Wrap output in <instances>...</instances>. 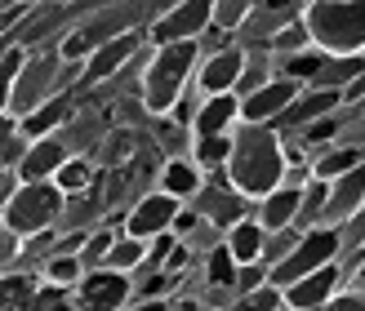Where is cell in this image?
<instances>
[{
  "label": "cell",
  "instance_id": "cell-1",
  "mask_svg": "<svg viewBox=\"0 0 365 311\" xmlns=\"http://www.w3.org/2000/svg\"><path fill=\"white\" fill-rule=\"evenodd\" d=\"M281 169H285V160H281V142L272 130H250L232 147V182H236V191H245V196L277 191Z\"/></svg>",
  "mask_w": 365,
  "mask_h": 311
},
{
  "label": "cell",
  "instance_id": "cell-2",
  "mask_svg": "<svg viewBox=\"0 0 365 311\" xmlns=\"http://www.w3.org/2000/svg\"><path fill=\"white\" fill-rule=\"evenodd\" d=\"M303 31L317 45L352 58V53H361V41H365V9L361 5H312Z\"/></svg>",
  "mask_w": 365,
  "mask_h": 311
},
{
  "label": "cell",
  "instance_id": "cell-3",
  "mask_svg": "<svg viewBox=\"0 0 365 311\" xmlns=\"http://www.w3.org/2000/svg\"><path fill=\"white\" fill-rule=\"evenodd\" d=\"M196 63V45L182 41V45H165L156 53V63L148 67L143 76V98H148L152 112H170L174 98H178V85L187 80V67Z\"/></svg>",
  "mask_w": 365,
  "mask_h": 311
},
{
  "label": "cell",
  "instance_id": "cell-4",
  "mask_svg": "<svg viewBox=\"0 0 365 311\" xmlns=\"http://www.w3.org/2000/svg\"><path fill=\"white\" fill-rule=\"evenodd\" d=\"M339 231H330V227H317V231H307V236H299V245L285 253V258L272 267V289H289L294 280H303L307 271H317V267H330V258L339 253Z\"/></svg>",
  "mask_w": 365,
  "mask_h": 311
},
{
  "label": "cell",
  "instance_id": "cell-5",
  "mask_svg": "<svg viewBox=\"0 0 365 311\" xmlns=\"http://www.w3.org/2000/svg\"><path fill=\"white\" fill-rule=\"evenodd\" d=\"M53 214H58V191L49 187V182H27V187H18L14 200H9V227L14 231H45L53 223Z\"/></svg>",
  "mask_w": 365,
  "mask_h": 311
},
{
  "label": "cell",
  "instance_id": "cell-6",
  "mask_svg": "<svg viewBox=\"0 0 365 311\" xmlns=\"http://www.w3.org/2000/svg\"><path fill=\"white\" fill-rule=\"evenodd\" d=\"M210 18H214L210 0H187V5H178V9H170L165 18H160V23L152 27V36L160 45H182V41H192L196 31H205Z\"/></svg>",
  "mask_w": 365,
  "mask_h": 311
},
{
  "label": "cell",
  "instance_id": "cell-7",
  "mask_svg": "<svg viewBox=\"0 0 365 311\" xmlns=\"http://www.w3.org/2000/svg\"><path fill=\"white\" fill-rule=\"evenodd\" d=\"M130 294V285H125L120 271H98V276H89L81 285V307L85 311H116Z\"/></svg>",
  "mask_w": 365,
  "mask_h": 311
},
{
  "label": "cell",
  "instance_id": "cell-8",
  "mask_svg": "<svg viewBox=\"0 0 365 311\" xmlns=\"http://www.w3.org/2000/svg\"><path fill=\"white\" fill-rule=\"evenodd\" d=\"M299 98V85L294 80H277V85H263L259 94H250L241 102V112L245 120H267V116H277V112H289V102Z\"/></svg>",
  "mask_w": 365,
  "mask_h": 311
},
{
  "label": "cell",
  "instance_id": "cell-9",
  "mask_svg": "<svg viewBox=\"0 0 365 311\" xmlns=\"http://www.w3.org/2000/svg\"><path fill=\"white\" fill-rule=\"evenodd\" d=\"M339 280V271L334 267H317V271H307L303 280H294L285 289V302L294 307V311H307V307H321L325 298H330V289Z\"/></svg>",
  "mask_w": 365,
  "mask_h": 311
},
{
  "label": "cell",
  "instance_id": "cell-10",
  "mask_svg": "<svg viewBox=\"0 0 365 311\" xmlns=\"http://www.w3.org/2000/svg\"><path fill=\"white\" fill-rule=\"evenodd\" d=\"M174 196H152V200H143V205L130 214V236L134 241H143V236H156V231H165L174 223Z\"/></svg>",
  "mask_w": 365,
  "mask_h": 311
},
{
  "label": "cell",
  "instance_id": "cell-11",
  "mask_svg": "<svg viewBox=\"0 0 365 311\" xmlns=\"http://www.w3.org/2000/svg\"><path fill=\"white\" fill-rule=\"evenodd\" d=\"M241 71H245V63H241V53L236 49H218L214 58L205 63V71H200V89H205V94H227V89L241 80Z\"/></svg>",
  "mask_w": 365,
  "mask_h": 311
},
{
  "label": "cell",
  "instance_id": "cell-12",
  "mask_svg": "<svg viewBox=\"0 0 365 311\" xmlns=\"http://www.w3.org/2000/svg\"><path fill=\"white\" fill-rule=\"evenodd\" d=\"M138 49V31H125V36H112V41H107L98 53H94V63H89L85 67V80L89 85H98V80H107V76H112V71L125 63V58H130V53Z\"/></svg>",
  "mask_w": 365,
  "mask_h": 311
},
{
  "label": "cell",
  "instance_id": "cell-13",
  "mask_svg": "<svg viewBox=\"0 0 365 311\" xmlns=\"http://www.w3.org/2000/svg\"><path fill=\"white\" fill-rule=\"evenodd\" d=\"M49 80H53V63H45V58H36L31 67H23V71H18V85H14V94H9L18 112H31V107L45 98Z\"/></svg>",
  "mask_w": 365,
  "mask_h": 311
},
{
  "label": "cell",
  "instance_id": "cell-14",
  "mask_svg": "<svg viewBox=\"0 0 365 311\" xmlns=\"http://www.w3.org/2000/svg\"><path fill=\"white\" fill-rule=\"evenodd\" d=\"M352 214H361V169H348L334 191H325V218H330V223L352 218Z\"/></svg>",
  "mask_w": 365,
  "mask_h": 311
},
{
  "label": "cell",
  "instance_id": "cell-15",
  "mask_svg": "<svg viewBox=\"0 0 365 311\" xmlns=\"http://www.w3.org/2000/svg\"><path fill=\"white\" fill-rule=\"evenodd\" d=\"M53 169H63V142L41 138L23 156V174H27V182H45V174H53Z\"/></svg>",
  "mask_w": 365,
  "mask_h": 311
},
{
  "label": "cell",
  "instance_id": "cell-16",
  "mask_svg": "<svg viewBox=\"0 0 365 311\" xmlns=\"http://www.w3.org/2000/svg\"><path fill=\"white\" fill-rule=\"evenodd\" d=\"M299 187H285V191H267L263 200V227L272 231H285L289 223H294V214H299Z\"/></svg>",
  "mask_w": 365,
  "mask_h": 311
},
{
  "label": "cell",
  "instance_id": "cell-17",
  "mask_svg": "<svg viewBox=\"0 0 365 311\" xmlns=\"http://www.w3.org/2000/svg\"><path fill=\"white\" fill-rule=\"evenodd\" d=\"M236 116V98L232 94H218V98H210L205 107H200V116H196V134L200 138H218L227 130V120Z\"/></svg>",
  "mask_w": 365,
  "mask_h": 311
},
{
  "label": "cell",
  "instance_id": "cell-18",
  "mask_svg": "<svg viewBox=\"0 0 365 311\" xmlns=\"http://www.w3.org/2000/svg\"><path fill=\"white\" fill-rule=\"evenodd\" d=\"M339 102H343L339 89H317V94H307L303 102H289V120H321V116H330Z\"/></svg>",
  "mask_w": 365,
  "mask_h": 311
},
{
  "label": "cell",
  "instance_id": "cell-19",
  "mask_svg": "<svg viewBox=\"0 0 365 311\" xmlns=\"http://www.w3.org/2000/svg\"><path fill=\"white\" fill-rule=\"evenodd\" d=\"M227 253H232V263H254V258L263 253V231L254 227V223H236V227H232Z\"/></svg>",
  "mask_w": 365,
  "mask_h": 311
},
{
  "label": "cell",
  "instance_id": "cell-20",
  "mask_svg": "<svg viewBox=\"0 0 365 311\" xmlns=\"http://www.w3.org/2000/svg\"><path fill=\"white\" fill-rule=\"evenodd\" d=\"M348 169H361V152H339V156H325L317 169H312V178L317 182H325V178H343Z\"/></svg>",
  "mask_w": 365,
  "mask_h": 311
},
{
  "label": "cell",
  "instance_id": "cell-21",
  "mask_svg": "<svg viewBox=\"0 0 365 311\" xmlns=\"http://www.w3.org/2000/svg\"><path fill=\"white\" fill-rule=\"evenodd\" d=\"M27 298H31V280H23V276L0 280V311H23Z\"/></svg>",
  "mask_w": 365,
  "mask_h": 311
},
{
  "label": "cell",
  "instance_id": "cell-22",
  "mask_svg": "<svg viewBox=\"0 0 365 311\" xmlns=\"http://www.w3.org/2000/svg\"><path fill=\"white\" fill-rule=\"evenodd\" d=\"M196 191V174L187 169V164H170V169H165V196H192Z\"/></svg>",
  "mask_w": 365,
  "mask_h": 311
},
{
  "label": "cell",
  "instance_id": "cell-23",
  "mask_svg": "<svg viewBox=\"0 0 365 311\" xmlns=\"http://www.w3.org/2000/svg\"><path fill=\"white\" fill-rule=\"evenodd\" d=\"M200 200H205V214H210V218H218V223H227V218H236V214H241V205H236V196H227V191H205Z\"/></svg>",
  "mask_w": 365,
  "mask_h": 311
},
{
  "label": "cell",
  "instance_id": "cell-24",
  "mask_svg": "<svg viewBox=\"0 0 365 311\" xmlns=\"http://www.w3.org/2000/svg\"><path fill=\"white\" fill-rule=\"evenodd\" d=\"M285 67V80H303V76H317V71L325 67V58L321 53H294L289 63H281Z\"/></svg>",
  "mask_w": 365,
  "mask_h": 311
},
{
  "label": "cell",
  "instance_id": "cell-25",
  "mask_svg": "<svg viewBox=\"0 0 365 311\" xmlns=\"http://www.w3.org/2000/svg\"><path fill=\"white\" fill-rule=\"evenodd\" d=\"M18 71H23V49H9L5 58H0V102H5L14 94V80H18Z\"/></svg>",
  "mask_w": 365,
  "mask_h": 311
},
{
  "label": "cell",
  "instance_id": "cell-26",
  "mask_svg": "<svg viewBox=\"0 0 365 311\" xmlns=\"http://www.w3.org/2000/svg\"><path fill=\"white\" fill-rule=\"evenodd\" d=\"M63 120V102H49V107H41V112H31L27 116V125H23V130L36 138V134H45V130H53V125H58Z\"/></svg>",
  "mask_w": 365,
  "mask_h": 311
},
{
  "label": "cell",
  "instance_id": "cell-27",
  "mask_svg": "<svg viewBox=\"0 0 365 311\" xmlns=\"http://www.w3.org/2000/svg\"><path fill=\"white\" fill-rule=\"evenodd\" d=\"M321 209H325V182H312V187L299 196V214L294 218H321Z\"/></svg>",
  "mask_w": 365,
  "mask_h": 311
},
{
  "label": "cell",
  "instance_id": "cell-28",
  "mask_svg": "<svg viewBox=\"0 0 365 311\" xmlns=\"http://www.w3.org/2000/svg\"><path fill=\"white\" fill-rule=\"evenodd\" d=\"M196 156H200V164H218L223 156H232V142L218 134V138H200L196 142Z\"/></svg>",
  "mask_w": 365,
  "mask_h": 311
},
{
  "label": "cell",
  "instance_id": "cell-29",
  "mask_svg": "<svg viewBox=\"0 0 365 311\" xmlns=\"http://www.w3.org/2000/svg\"><path fill=\"white\" fill-rule=\"evenodd\" d=\"M89 178H94V169H89L85 160H71V164H63V169H58V182H63L67 191H81Z\"/></svg>",
  "mask_w": 365,
  "mask_h": 311
},
{
  "label": "cell",
  "instance_id": "cell-30",
  "mask_svg": "<svg viewBox=\"0 0 365 311\" xmlns=\"http://www.w3.org/2000/svg\"><path fill=\"white\" fill-rule=\"evenodd\" d=\"M214 18L232 31V27H241L250 18V5H245V0H227V5H214Z\"/></svg>",
  "mask_w": 365,
  "mask_h": 311
},
{
  "label": "cell",
  "instance_id": "cell-31",
  "mask_svg": "<svg viewBox=\"0 0 365 311\" xmlns=\"http://www.w3.org/2000/svg\"><path fill=\"white\" fill-rule=\"evenodd\" d=\"M138 258H143V245H138V241H125V245H116V249H107V267H112V271L130 267V263H138Z\"/></svg>",
  "mask_w": 365,
  "mask_h": 311
},
{
  "label": "cell",
  "instance_id": "cell-32",
  "mask_svg": "<svg viewBox=\"0 0 365 311\" xmlns=\"http://www.w3.org/2000/svg\"><path fill=\"white\" fill-rule=\"evenodd\" d=\"M210 280L214 285H232L236 276H232V253L227 249H214L210 253Z\"/></svg>",
  "mask_w": 365,
  "mask_h": 311
},
{
  "label": "cell",
  "instance_id": "cell-33",
  "mask_svg": "<svg viewBox=\"0 0 365 311\" xmlns=\"http://www.w3.org/2000/svg\"><path fill=\"white\" fill-rule=\"evenodd\" d=\"M294 245H299V236L285 227V231H277V241H263V253H267V258H277V263H281V258H285V253L294 249Z\"/></svg>",
  "mask_w": 365,
  "mask_h": 311
},
{
  "label": "cell",
  "instance_id": "cell-34",
  "mask_svg": "<svg viewBox=\"0 0 365 311\" xmlns=\"http://www.w3.org/2000/svg\"><path fill=\"white\" fill-rule=\"evenodd\" d=\"M317 76L325 80H343V76H361V58H343V63H325Z\"/></svg>",
  "mask_w": 365,
  "mask_h": 311
},
{
  "label": "cell",
  "instance_id": "cell-35",
  "mask_svg": "<svg viewBox=\"0 0 365 311\" xmlns=\"http://www.w3.org/2000/svg\"><path fill=\"white\" fill-rule=\"evenodd\" d=\"M49 276L58 280V285H71V280L81 276V267H76V258H53L49 263Z\"/></svg>",
  "mask_w": 365,
  "mask_h": 311
},
{
  "label": "cell",
  "instance_id": "cell-36",
  "mask_svg": "<svg viewBox=\"0 0 365 311\" xmlns=\"http://www.w3.org/2000/svg\"><path fill=\"white\" fill-rule=\"evenodd\" d=\"M334 134H339V120H330V116H321V120L307 125V142H325V138H334Z\"/></svg>",
  "mask_w": 365,
  "mask_h": 311
},
{
  "label": "cell",
  "instance_id": "cell-37",
  "mask_svg": "<svg viewBox=\"0 0 365 311\" xmlns=\"http://www.w3.org/2000/svg\"><path fill=\"white\" fill-rule=\"evenodd\" d=\"M272 307H277V289L267 285V289H259V294H250L241 311H272Z\"/></svg>",
  "mask_w": 365,
  "mask_h": 311
},
{
  "label": "cell",
  "instance_id": "cell-38",
  "mask_svg": "<svg viewBox=\"0 0 365 311\" xmlns=\"http://www.w3.org/2000/svg\"><path fill=\"white\" fill-rule=\"evenodd\" d=\"M236 89H241L245 98H250V94H259V89H263V71H259V67H250V71H241V80H236Z\"/></svg>",
  "mask_w": 365,
  "mask_h": 311
},
{
  "label": "cell",
  "instance_id": "cell-39",
  "mask_svg": "<svg viewBox=\"0 0 365 311\" xmlns=\"http://www.w3.org/2000/svg\"><path fill=\"white\" fill-rule=\"evenodd\" d=\"M307 41V31L303 27H289V31H277V49H299Z\"/></svg>",
  "mask_w": 365,
  "mask_h": 311
},
{
  "label": "cell",
  "instance_id": "cell-40",
  "mask_svg": "<svg viewBox=\"0 0 365 311\" xmlns=\"http://www.w3.org/2000/svg\"><path fill=\"white\" fill-rule=\"evenodd\" d=\"M325 311H361V294H348V298H334Z\"/></svg>",
  "mask_w": 365,
  "mask_h": 311
},
{
  "label": "cell",
  "instance_id": "cell-41",
  "mask_svg": "<svg viewBox=\"0 0 365 311\" xmlns=\"http://www.w3.org/2000/svg\"><path fill=\"white\" fill-rule=\"evenodd\" d=\"M165 258H170V271H182V267H187V253H182V249H170Z\"/></svg>",
  "mask_w": 365,
  "mask_h": 311
},
{
  "label": "cell",
  "instance_id": "cell-42",
  "mask_svg": "<svg viewBox=\"0 0 365 311\" xmlns=\"http://www.w3.org/2000/svg\"><path fill=\"white\" fill-rule=\"evenodd\" d=\"M103 245H112V231H103V236H94V245H89V253H103Z\"/></svg>",
  "mask_w": 365,
  "mask_h": 311
},
{
  "label": "cell",
  "instance_id": "cell-43",
  "mask_svg": "<svg viewBox=\"0 0 365 311\" xmlns=\"http://www.w3.org/2000/svg\"><path fill=\"white\" fill-rule=\"evenodd\" d=\"M160 289H165V276H152L148 285H143V294H160Z\"/></svg>",
  "mask_w": 365,
  "mask_h": 311
},
{
  "label": "cell",
  "instance_id": "cell-44",
  "mask_svg": "<svg viewBox=\"0 0 365 311\" xmlns=\"http://www.w3.org/2000/svg\"><path fill=\"white\" fill-rule=\"evenodd\" d=\"M0 258H14V245H9V236L0 231Z\"/></svg>",
  "mask_w": 365,
  "mask_h": 311
},
{
  "label": "cell",
  "instance_id": "cell-45",
  "mask_svg": "<svg viewBox=\"0 0 365 311\" xmlns=\"http://www.w3.org/2000/svg\"><path fill=\"white\" fill-rule=\"evenodd\" d=\"M138 311H170L165 302H148V307H138Z\"/></svg>",
  "mask_w": 365,
  "mask_h": 311
},
{
  "label": "cell",
  "instance_id": "cell-46",
  "mask_svg": "<svg viewBox=\"0 0 365 311\" xmlns=\"http://www.w3.org/2000/svg\"><path fill=\"white\" fill-rule=\"evenodd\" d=\"M178 311H200V307H196V302H182V307H178Z\"/></svg>",
  "mask_w": 365,
  "mask_h": 311
},
{
  "label": "cell",
  "instance_id": "cell-47",
  "mask_svg": "<svg viewBox=\"0 0 365 311\" xmlns=\"http://www.w3.org/2000/svg\"><path fill=\"white\" fill-rule=\"evenodd\" d=\"M0 191H5V169H0Z\"/></svg>",
  "mask_w": 365,
  "mask_h": 311
}]
</instances>
